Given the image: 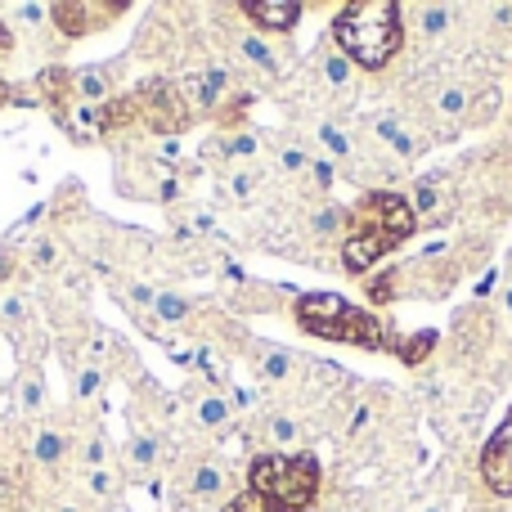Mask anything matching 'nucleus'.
Segmentation results:
<instances>
[{
	"instance_id": "nucleus-1",
	"label": "nucleus",
	"mask_w": 512,
	"mask_h": 512,
	"mask_svg": "<svg viewBox=\"0 0 512 512\" xmlns=\"http://www.w3.org/2000/svg\"><path fill=\"white\" fill-rule=\"evenodd\" d=\"M414 230H418V216H414V207H409L405 194H391V189L364 194L360 203H355L351 230H346V243H342L346 270L364 274L378 256H387L405 239H414Z\"/></svg>"
},
{
	"instance_id": "nucleus-2",
	"label": "nucleus",
	"mask_w": 512,
	"mask_h": 512,
	"mask_svg": "<svg viewBox=\"0 0 512 512\" xmlns=\"http://www.w3.org/2000/svg\"><path fill=\"white\" fill-rule=\"evenodd\" d=\"M333 41L360 68H382L396 59L405 45V27H400V5L396 0H364V5H346L333 18Z\"/></svg>"
},
{
	"instance_id": "nucleus-3",
	"label": "nucleus",
	"mask_w": 512,
	"mask_h": 512,
	"mask_svg": "<svg viewBox=\"0 0 512 512\" xmlns=\"http://www.w3.org/2000/svg\"><path fill=\"white\" fill-rule=\"evenodd\" d=\"M248 486L270 512H310V499L319 490V459L315 454H256Z\"/></svg>"
},
{
	"instance_id": "nucleus-4",
	"label": "nucleus",
	"mask_w": 512,
	"mask_h": 512,
	"mask_svg": "<svg viewBox=\"0 0 512 512\" xmlns=\"http://www.w3.org/2000/svg\"><path fill=\"white\" fill-rule=\"evenodd\" d=\"M297 319L306 333L328 337V342H346V346H364V351H378L382 346V324L373 310L351 306L337 292H306L297 297Z\"/></svg>"
},
{
	"instance_id": "nucleus-5",
	"label": "nucleus",
	"mask_w": 512,
	"mask_h": 512,
	"mask_svg": "<svg viewBox=\"0 0 512 512\" xmlns=\"http://www.w3.org/2000/svg\"><path fill=\"white\" fill-rule=\"evenodd\" d=\"M481 477H486V486L495 495H512V409L486 441V450H481Z\"/></svg>"
},
{
	"instance_id": "nucleus-6",
	"label": "nucleus",
	"mask_w": 512,
	"mask_h": 512,
	"mask_svg": "<svg viewBox=\"0 0 512 512\" xmlns=\"http://www.w3.org/2000/svg\"><path fill=\"white\" fill-rule=\"evenodd\" d=\"M243 14H248L252 23L270 27V32H288V27H297L301 5H297V0H248V5H243Z\"/></svg>"
},
{
	"instance_id": "nucleus-7",
	"label": "nucleus",
	"mask_w": 512,
	"mask_h": 512,
	"mask_svg": "<svg viewBox=\"0 0 512 512\" xmlns=\"http://www.w3.org/2000/svg\"><path fill=\"white\" fill-rule=\"evenodd\" d=\"M189 490H194V499H203V504L221 499V490H225L221 463H198V472H194V481H189Z\"/></svg>"
},
{
	"instance_id": "nucleus-8",
	"label": "nucleus",
	"mask_w": 512,
	"mask_h": 512,
	"mask_svg": "<svg viewBox=\"0 0 512 512\" xmlns=\"http://www.w3.org/2000/svg\"><path fill=\"white\" fill-rule=\"evenodd\" d=\"M373 126H378V140L391 144L400 158H409V153H414V135L405 131V122H400V117H378Z\"/></svg>"
},
{
	"instance_id": "nucleus-9",
	"label": "nucleus",
	"mask_w": 512,
	"mask_h": 512,
	"mask_svg": "<svg viewBox=\"0 0 512 512\" xmlns=\"http://www.w3.org/2000/svg\"><path fill=\"white\" fill-rule=\"evenodd\" d=\"M77 95L86 99V104H99V99H108V72L104 68H81L77 72Z\"/></svg>"
},
{
	"instance_id": "nucleus-10",
	"label": "nucleus",
	"mask_w": 512,
	"mask_h": 512,
	"mask_svg": "<svg viewBox=\"0 0 512 512\" xmlns=\"http://www.w3.org/2000/svg\"><path fill=\"white\" fill-rule=\"evenodd\" d=\"M225 418H230V405H225L221 396L198 400V423L203 427H225Z\"/></svg>"
},
{
	"instance_id": "nucleus-11",
	"label": "nucleus",
	"mask_w": 512,
	"mask_h": 512,
	"mask_svg": "<svg viewBox=\"0 0 512 512\" xmlns=\"http://www.w3.org/2000/svg\"><path fill=\"white\" fill-rule=\"evenodd\" d=\"M225 86H230V77H225V68H207L203 86H198V104H216Z\"/></svg>"
},
{
	"instance_id": "nucleus-12",
	"label": "nucleus",
	"mask_w": 512,
	"mask_h": 512,
	"mask_svg": "<svg viewBox=\"0 0 512 512\" xmlns=\"http://www.w3.org/2000/svg\"><path fill=\"white\" fill-rule=\"evenodd\" d=\"M153 310H158V319H167V324H180V319L189 315V306L180 297H171V292H158V297H153Z\"/></svg>"
},
{
	"instance_id": "nucleus-13",
	"label": "nucleus",
	"mask_w": 512,
	"mask_h": 512,
	"mask_svg": "<svg viewBox=\"0 0 512 512\" xmlns=\"http://www.w3.org/2000/svg\"><path fill=\"white\" fill-rule=\"evenodd\" d=\"M436 108H441L445 117H463L468 113V90H459V86L441 90V95H436Z\"/></svg>"
},
{
	"instance_id": "nucleus-14",
	"label": "nucleus",
	"mask_w": 512,
	"mask_h": 512,
	"mask_svg": "<svg viewBox=\"0 0 512 512\" xmlns=\"http://www.w3.org/2000/svg\"><path fill=\"white\" fill-rule=\"evenodd\" d=\"M243 54H248V59H252L261 72H279V63H274L270 45H265V41H256V36H248V41H243Z\"/></svg>"
},
{
	"instance_id": "nucleus-15",
	"label": "nucleus",
	"mask_w": 512,
	"mask_h": 512,
	"mask_svg": "<svg viewBox=\"0 0 512 512\" xmlns=\"http://www.w3.org/2000/svg\"><path fill=\"white\" fill-rule=\"evenodd\" d=\"M59 454H63V436L59 432H41V436H36V459H41V463H59Z\"/></svg>"
},
{
	"instance_id": "nucleus-16",
	"label": "nucleus",
	"mask_w": 512,
	"mask_h": 512,
	"mask_svg": "<svg viewBox=\"0 0 512 512\" xmlns=\"http://www.w3.org/2000/svg\"><path fill=\"white\" fill-rule=\"evenodd\" d=\"M153 459H158V441L153 436H140V441H131V463L135 468H153Z\"/></svg>"
},
{
	"instance_id": "nucleus-17",
	"label": "nucleus",
	"mask_w": 512,
	"mask_h": 512,
	"mask_svg": "<svg viewBox=\"0 0 512 512\" xmlns=\"http://www.w3.org/2000/svg\"><path fill=\"white\" fill-rule=\"evenodd\" d=\"M288 373H292V355L288 351H270V355H265V378H270V382H283Z\"/></svg>"
},
{
	"instance_id": "nucleus-18",
	"label": "nucleus",
	"mask_w": 512,
	"mask_h": 512,
	"mask_svg": "<svg viewBox=\"0 0 512 512\" xmlns=\"http://www.w3.org/2000/svg\"><path fill=\"white\" fill-rule=\"evenodd\" d=\"M445 27H450V9H445V5H427L423 9V32L427 36H441Z\"/></svg>"
},
{
	"instance_id": "nucleus-19",
	"label": "nucleus",
	"mask_w": 512,
	"mask_h": 512,
	"mask_svg": "<svg viewBox=\"0 0 512 512\" xmlns=\"http://www.w3.org/2000/svg\"><path fill=\"white\" fill-rule=\"evenodd\" d=\"M436 346V333H418V337H409V346H405V364H418V360H427V351Z\"/></svg>"
},
{
	"instance_id": "nucleus-20",
	"label": "nucleus",
	"mask_w": 512,
	"mask_h": 512,
	"mask_svg": "<svg viewBox=\"0 0 512 512\" xmlns=\"http://www.w3.org/2000/svg\"><path fill=\"white\" fill-rule=\"evenodd\" d=\"M409 207H414V216H418V212H436V189L423 180V185L414 189V198H409Z\"/></svg>"
},
{
	"instance_id": "nucleus-21",
	"label": "nucleus",
	"mask_w": 512,
	"mask_h": 512,
	"mask_svg": "<svg viewBox=\"0 0 512 512\" xmlns=\"http://www.w3.org/2000/svg\"><path fill=\"white\" fill-rule=\"evenodd\" d=\"M270 436L279 445H292L297 441V423H292V418H270Z\"/></svg>"
},
{
	"instance_id": "nucleus-22",
	"label": "nucleus",
	"mask_w": 512,
	"mask_h": 512,
	"mask_svg": "<svg viewBox=\"0 0 512 512\" xmlns=\"http://www.w3.org/2000/svg\"><path fill=\"white\" fill-rule=\"evenodd\" d=\"M104 387V378H99V369H81L77 373V396L86 400V396H95V391Z\"/></svg>"
},
{
	"instance_id": "nucleus-23",
	"label": "nucleus",
	"mask_w": 512,
	"mask_h": 512,
	"mask_svg": "<svg viewBox=\"0 0 512 512\" xmlns=\"http://www.w3.org/2000/svg\"><path fill=\"white\" fill-rule=\"evenodd\" d=\"M319 140H324L328 149L337 153V158H342V153H351V144H346V135L337 131V126H319Z\"/></svg>"
},
{
	"instance_id": "nucleus-24",
	"label": "nucleus",
	"mask_w": 512,
	"mask_h": 512,
	"mask_svg": "<svg viewBox=\"0 0 512 512\" xmlns=\"http://www.w3.org/2000/svg\"><path fill=\"white\" fill-rule=\"evenodd\" d=\"M337 225H342V212H337V207H324V212H315V234H333Z\"/></svg>"
},
{
	"instance_id": "nucleus-25",
	"label": "nucleus",
	"mask_w": 512,
	"mask_h": 512,
	"mask_svg": "<svg viewBox=\"0 0 512 512\" xmlns=\"http://www.w3.org/2000/svg\"><path fill=\"white\" fill-rule=\"evenodd\" d=\"M324 72H328V81H333V86H346V59H342V54H328Z\"/></svg>"
},
{
	"instance_id": "nucleus-26",
	"label": "nucleus",
	"mask_w": 512,
	"mask_h": 512,
	"mask_svg": "<svg viewBox=\"0 0 512 512\" xmlns=\"http://www.w3.org/2000/svg\"><path fill=\"white\" fill-rule=\"evenodd\" d=\"M23 409H27V414H36V409H41V382H36V378L23 382Z\"/></svg>"
},
{
	"instance_id": "nucleus-27",
	"label": "nucleus",
	"mask_w": 512,
	"mask_h": 512,
	"mask_svg": "<svg viewBox=\"0 0 512 512\" xmlns=\"http://www.w3.org/2000/svg\"><path fill=\"white\" fill-rule=\"evenodd\" d=\"M283 167H288V171H301V167H310V158H306V153H301V149H283Z\"/></svg>"
},
{
	"instance_id": "nucleus-28",
	"label": "nucleus",
	"mask_w": 512,
	"mask_h": 512,
	"mask_svg": "<svg viewBox=\"0 0 512 512\" xmlns=\"http://www.w3.org/2000/svg\"><path fill=\"white\" fill-rule=\"evenodd\" d=\"M310 167H315V180H319V185H333V162H328V158H319V162H310Z\"/></svg>"
},
{
	"instance_id": "nucleus-29",
	"label": "nucleus",
	"mask_w": 512,
	"mask_h": 512,
	"mask_svg": "<svg viewBox=\"0 0 512 512\" xmlns=\"http://www.w3.org/2000/svg\"><path fill=\"white\" fill-rule=\"evenodd\" d=\"M230 153H234V158H248V153H256V140H252V135H239V140L230 144Z\"/></svg>"
},
{
	"instance_id": "nucleus-30",
	"label": "nucleus",
	"mask_w": 512,
	"mask_h": 512,
	"mask_svg": "<svg viewBox=\"0 0 512 512\" xmlns=\"http://www.w3.org/2000/svg\"><path fill=\"white\" fill-rule=\"evenodd\" d=\"M18 319H23V301L9 297V301H5V324H18Z\"/></svg>"
},
{
	"instance_id": "nucleus-31",
	"label": "nucleus",
	"mask_w": 512,
	"mask_h": 512,
	"mask_svg": "<svg viewBox=\"0 0 512 512\" xmlns=\"http://www.w3.org/2000/svg\"><path fill=\"white\" fill-rule=\"evenodd\" d=\"M131 297L140 301V306H153V297H158V292H149V288H144V283H135V288H131Z\"/></svg>"
},
{
	"instance_id": "nucleus-32",
	"label": "nucleus",
	"mask_w": 512,
	"mask_h": 512,
	"mask_svg": "<svg viewBox=\"0 0 512 512\" xmlns=\"http://www.w3.org/2000/svg\"><path fill=\"white\" fill-rule=\"evenodd\" d=\"M86 459H90V463H104V445H99V441H90V450H86Z\"/></svg>"
},
{
	"instance_id": "nucleus-33",
	"label": "nucleus",
	"mask_w": 512,
	"mask_h": 512,
	"mask_svg": "<svg viewBox=\"0 0 512 512\" xmlns=\"http://www.w3.org/2000/svg\"><path fill=\"white\" fill-rule=\"evenodd\" d=\"M90 490H99V495L108 490V477H104V472H95V477H90Z\"/></svg>"
},
{
	"instance_id": "nucleus-34",
	"label": "nucleus",
	"mask_w": 512,
	"mask_h": 512,
	"mask_svg": "<svg viewBox=\"0 0 512 512\" xmlns=\"http://www.w3.org/2000/svg\"><path fill=\"white\" fill-rule=\"evenodd\" d=\"M225 512H252V504H248V499H239V504H230Z\"/></svg>"
},
{
	"instance_id": "nucleus-35",
	"label": "nucleus",
	"mask_w": 512,
	"mask_h": 512,
	"mask_svg": "<svg viewBox=\"0 0 512 512\" xmlns=\"http://www.w3.org/2000/svg\"><path fill=\"white\" fill-rule=\"evenodd\" d=\"M504 310L512 315V283H508V292H504Z\"/></svg>"
},
{
	"instance_id": "nucleus-36",
	"label": "nucleus",
	"mask_w": 512,
	"mask_h": 512,
	"mask_svg": "<svg viewBox=\"0 0 512 512\" xmlns=\"http://www.w3.org/2000/svg\"><path fill=\"white\" fill-rule=\"evenodd\" d=\"M0 45H5V50H9V32H5V27H0Z\"/></svg>"
},
{
	"instance_id": "nucleus-37",
	"label": "nucleus",
	"mask_w": 512,
	"mask_h": 512,
	"mask_svg": "<svg viewBox=\"0 0 512 512\" xmlns=\"http://www.w3.org/2000/svg\"><path fill=\"white\" fill-rule=\"evenodd\" d=\"M508 274H512V252H508Z\"/></svg>"
},
{
	"instance_id": "nucleus-38",
	"label": "nucleus",
	"mask_w": 512,
	"mask_h": 512,
	"mask_svg": "<svg viewBox=\"0 0 512 512\" xmlns=\"http://www.w3.org/2000/svg\"><path fill=\"white\" fill-rule=\"evenodd\" d=\"M427 512H441V508H427Z\"/></svg>"
},
{
	"instance_id": "nucleus-39",
	"label": "nucleus",
	"mask_w": 512,
	"mask_h": 512,
	"mask_svg": "<svg viewBox=\"0 0 512 512\" xmlns=\"http://www.w3.org/2000/svg\"><path fill=\"white\" fill-rule=\"evenodd\" d=\"M0 270H5V261H0Z\"/></svg>"
},
{
	"instance_id": "nucleus-40",
	"label": "nucleus",
	"mask_w": 512,
	"mask_h": 512,
	"mask_svg": "<svg viewBox=\"0 0 512 512\" xmlns=\"http://www.w3.org/2000/svg\"><path fill=\"white\" fill-rule=\"evenodd\" d=\"M0 99H5V90H0Z\"/></svg>"
},
{
	"instance_id": "nucleus-41",
	"label": "nucleus",
	"mask_w": 512,
	"mask_h": 512,
	"mask_svg": "<svg viewBox=\"0 0 512 512\" xmlns=\"http://www.w3.org/2000/svg\"><path fill=\"white\" fill-rule=\"evenodd\" d=\"M63 512H72V508H63Z\"/></svg>"
}]
</instances>
